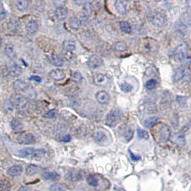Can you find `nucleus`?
<instances>
[{"label":"nucleus","mask_w":191,"mask_h":191,"mask_svg":"<svg viewBox=\"0 0 191 191\" xmlns=\"http://www.w3.org/2000/svg\"><path fill=\"white\" fill-rule=\"evenodd\" d=\"M72 79H73L74 82L79 83L82 80V74L80 73H78V72H74L73 73V75H72Z\"/></svg>","instance_id":"obj_40"},{"label":"nucleus","mask_w":191,"mask_h":191,"mask_svg":"<svg viewBox=\"0 0 191 191\" xmlns=\"http://www.w3.org/2000/svg\"><path fill=\"white\" fill-rule=\"evenodd\" d=\"M158 118L156 117V116H151V117H149L148 118H146L143 122L144 126L147 128H150L152 126H153L156 122H158Z\"/></svg>","instance_id":"obj_28"},{"label":"nucleus","mask_w":191,"mask_h":191,"mask_svg":"<svg viewBox=\"0 0 191 191\" xmlns=\"http://www.w3.org/2000/svg\"><path fill=\"white\" fill-rule=\"evenodd\" d=\"M128 153H129L130 158H131V159L133 160V161L137 162V161H139V160H140L141 158H140V155H136L133 154V153H132L130 150H128Z\"/></svg>","instance_id":"obj_45"},{"label":"nucleus","mask_w":191,"mask_h":191,"mask_svg":"<svg viewBox=\"0 0 191 191\" xmlns=\"http://www.w3.org/2000/svg\"><path fill=\"white\" fill-rule=\"evenodd\" d=\"M97 102L101 104H107L110 101V96L106 91H100L96 94Z\"/></svg>","instance_id":"obj_11"},{"label":"nucleus","mask_w":191,"mask_h":191,"mask_svg":"<svg viewBox=\"0 0 191 191\" xmlns=\"http://www.w3.org/2000/svg\"><path fill=\"white\" fill-rule=\"evenodd\" d=\"M46 152L42 149H36L35 151H34L33 155H32V157L34 158H37V159H39V158H43L44 156H45Z\"/></svg>","instance_id":"obj_39"},{"label":"nucleus","mask_w":191,"mask_h":191,"mask_svg":"<svg viewBox=\"0 0 191 191\" xmlns=\"http://www.w3.org/2000/svg\"><path fill=\"white\" fill-rule=\"evenodd\" d=\"M22 173V167L20 165H13L9 167L7 171V174L11 177H17L20 175Z\"/></svg>","instance_id":"obj_16"},{"label":"nucleus","mask_w":191,"mask_h":191,"mask_svg":"<svg viewBox=\"0 0 191 191\" xmlns=\"http://www.w3.org/2000/svg\"><path fill=\"white\" fill-rule=\"evenodd\" d=\"M87 183L89 184L90 186H97L98 185V181H97V178L91 175H89L87 177Z\"/></svg>","instance_id":"obj_38"},{"label":"nucleus","mask_w":191,"mask_h":191,"mask_svg":"<svg viewBox=\"0 0 191 191\" xmlns=\"http://www.w3.org/2000/svg\"><path fill=\"white\" fill-rule=\"evenodd\" d=\"M148 20L151 24L158 28L165 27L167 22L166 16L160 11H153L149 15Z\"/></svg>","instance_id":"obj_2"},{"label":"nucleus","mask_w":191,"mask_h":191,"mask_svg":"<svg viewBox=\"0 0 191 191\" xmlns=\"http://www.w3.org/2000/svg\"><path fill=\"white\" fill-rule=\"evenodd\" d=\"M11 188L10 183L6 180H0V191H9Z\"/></svg>","instance_id":"obj_35"},{"label":"nucleus","mask_w":191,"mask_h":191,"mask_svg":"<svg viewBox=\"0 0 191 191\" xmlns=\"http://www.w3.org/2000/svg\"><path fill=\"white\" fill-rule=\"evenodd\" d=\"M122 112L120 109H113L108 113L105 118V124L109 127H115L122 120Z\"/></svg>","instance_id":"obj_1"},{"label":"nucleus","mask_w":191,"mask_h":191,"mask_svg":"<svg viewBox=\"0 0 191 191\" xmlns=\"http://www.w3.org/2000/svg\"><path fill=\"white\" fill-rule=\"evenodd\" d=\"M62 47H63L64 50L67 51V52H73L74 50H75L76 45L73 41L66 40L63 42V45H62Z\"/></svg>","instance_id":"obj_27"},{"label":"nucleus","mask_w":191,"mask_h":191,"mask_svg":"<svg viewBox=\"0 0 191 191\" xmlns=\"http://www.w3.org/2000/svg\"><path fill=\"white\" fill-rule=\"evenodd\" d=\"M49 77L55 81H60L63 80L65 77H66V74H65V73L62 69H57L50 71V73H49Z\"/></svg>","instance_id":"obj_10"},{"label":"nucleus","mask_w":191,"mask_h":191,"mask_svg":"<svg viewBox=\"0 0 191 191\" xmlns=\"http://www.w3.org/2000/svg\"><path fill=\"white\" fill-rule=\"evenodd\" d=\"M175 140H176V143H178L179 145H183L184 143H185V140H184L183 136L180 135L178 136H176Z\"/></svg>","instance_id":"obj_44"},{"label":"nucleus","mask_w":191,"mask_h":191,"mask_svg":"<svg viewBox=\"0 0 191 191\" xmlns=\"http://www.w3.org/2000/svg\"><path fill=\"white\" fill-rule=\"evenodd\" d=\"M8 27L10 31H12V32H17L19 30V29H20V23H19V22L17 20H11L10 21H9V24H8Z\"/></svg>","instance_id":"obj_34"},{"label":"nucleus","mask_w":191,"mask_h":191,"mask_svg":"<svg viewBox=\"0 0 191 191\" xmlns=\"http://www.w3.org/2000/svg\"><path fill=\"white\" fill-rule=\"evenodd\" d=\"M188 47L185 44H181L176 47L173 52L174 58L176 61L183 62L187 58Z\"/></svg>","instance_id":"obj_5"},{"label":"nucleus","mask_w":191,"mask_h":191,"mask_svg":"<svg viewBox=\"0 0 191 191\" xmlns=\"http://www.w3.org/2000/svg\"><path fill=\"white\" fill-rule=\"evenodd\" d=\"M40 171L39 166L36 165H29L26 168V174L28 176H33L37 174Z\"/></svg>","instance_id":"obj_23"},{"label":"nucleus","mask_w":191,"mask_h":191,"mask_svg":"<svg viewBox=\"0 0 191 191\" xmlns=\"http://www.w3.org/2000/svg\"><path fill=\"white\" fill-rule=\"evenodd\" d=\"M94 82L100 87H107L109 84V79L105 74L98 73L94 76Z\"/></svg>","instance_id":"obj_8"},{"label":"nucleus","mask_w":191,"mask_h":191,"mask_svg":"<svg viewBox=\"0 0 191 191\" xmlns=\"http://www.w3.org/2000/svg\"><path fill=\"white\" fill-rule=\"evenodd\" d=\"M60 140L62 142H64V143H68V142L71 140V136L69 135H67L66 136L61 137Z\"/></svg>","instance_id":"obj_47"},{"label":"nucleus","mask_w":191,"mask_h":191,"mask_svg":"<svg viewBox=\"0 0 191 191\" xmlns=\"http://www.w3.org/2000/svg\"><path fill=\"white\" fill-rule=\"evenodd\" d=\"M38 29H39V24L37 21L31 20L27 23L26 30L28 33L34 34L38 31Z\"/></svg>","instance_id":"obj_14"},{"label":"nucleus","mask_w":191,"mask_h":191,"mask_svg":"<svg viewBox=\"0 0 191 191\" xmlns=\"http://www.w3.org/2000/svg\"><path fill=\"white\" fill-rule=\"evenodd\" d=\"M120 88L122 92L126 93L131 92L132 90V86L127 82H123L122 84H120Z\"/></svg>","instance_id":"obj_37"},{"label":"nucleus","mask_w":191,"mask_h":191,"mask_svg":"<svg viewBox=\"0 0 191 191\" xmlns=\"http://www.w3.org/2000/svg\"><path fill=\"white\" fill-rule=\"evenodd\" d=\"M113 47H114V50H115L116 52H122L127 50V45L125 42L119 41V42H117L114 45Z\"/></svg>","instance_id":"obj_30"},{"label":"nucleus","mask_w":191,"mask_h":191,"mask_svg":"<svg viewBox=\"0 0 191 191\" xmlns=\"http://www.w3.org/2000/svg\"><path fill=\"white\" fill-rule=\"evenodd\" d=\"M65 178L67 180L72 182H76V181L80 180L81 179L80 173H77V172H69L65 175Z\"/></svg>","instance_id":"obj_24"},{"label":"nucleus","mask_w":191,"mask_h":191,"mask_svg":"<svg viewBox=\"0 0 191 191\" xmlns=\"http://www.w3.org/2000/svg\"><path fill=\"white\" fill-rule=\"evenodd\" d=\"M115 7L116 11L120 15H125L127 12V3L125 1H121V0H118L115 2Z\"/></svg>","instance_id":"obj_13"},{"label":"nucleus","mask_w":191,"mask_h":191,"mask_svg":"<svg viewBox=\"0 0 191 191\" xmlns=\"http://www.w3.org/2000/svg\"><path fill=\"white\" fill-rule=\"evenodd\" d=\"M55 14L56 18H57L58 20L63 21L67 18V15H68V12H67V9L60 7H57V9H56Z\"/></svg>","instance_id":"obj_15"},{"label":"nucleus","mask_w":191,"mask_h":191,"mask_svg":"<svg viewBox=\"0 0 191 191\" xmlns=\"http://www.w3.org/2000/svg\"><path fill=\"white\" fill-rule=\"evenodd\" d=\"M88 22H89V20H88V17H86V16H85V17L82 18V20H81V22H80V23H82V24H83L84 25L87 24Z\"/></svg>","instance_id":"obj_49"},{"label":"nucleus","mask_w":191,"mask_h":191,"mask_svg":"<svg viewBox=\"0 0 191 191\" xmlns=\"http://www.w3.org/2000/svg\"><path fill=\"white\" fill-rule=\"evenodd\" d=\"M56 113H57V110H56V109H51V110L48 111L47 113H45V115H43V117L46 118H53L55 116Z\"/></svg>","instance_id":"obj_42"},{"label":"nucleus","mask_w":191,"mask_h":191,"mask_svg":"<svg viewBox=\"0 0 191 191\" xmlns=\"http://www.w3.org/2000/svg\"><path fill=\"white\" fill-rule=\"evenodd\" d=\"M35 137L29 132L21 134L17 137V141L21 145H32L35 143Z\"/></svg>","instance_id":"obj_6"},{"label":"nucleus","mask_w":191,"mask_h":191,"mask_svg":"<svg viewBox=\"0 0 191 191\" xmlns=\"http://www.w3.org/2000/svg\"><path fill=\"white\" fill-rule=\"evenodd\" d=\"M158 136L159 139L162 143H166L171 137V130L166 125H160L159 131H158Z\"/></svg>","instance_id":"obj_7"},{"label":"nucleus","mask_w":191,"mask_h":191,"mask_svg":"<svg viewBox=\"0 0 191 191\" xmlns=\"http://www.w3.org/2000/svg\"><path fill=\"white\" fill-rule=\"evenodd\" d=\"M29 2L27 0H18L16 2V7L20 11H24L28 8Z\"/></svg>","instance_id":"obj_29"},{"label":"nucleus","mask_w":191,"mask_h":191,"mask_svg":"<svg viewBox=\"0 0 191 191\" xmlns=\"http://www.w3.org/2000/svg\"><path fill=\"white\" fill-rule=\"evenodd\" d=\"M9 101H10L11 104H12L13 108H15L17 109H21V110L26 108L28 104L27 99L20 95H12Z\"/></svg>","instance_id":"obj_3"},{"label":"nucleus","mask_w":191,"mask_h":191,"mask_svg":"<svg viewBox=\"0 0 191 191\" xmlns=\"http://www.w3.org/2000/svg\"><path fill=\"white\" fill-rule=\"evenodd\" d=\"M156 85H157V82H156V80L152 79V80H148V82H146L145 87L148 90H151L154 89V88L156 87Z\"/></svg>","instance_id":"obj_41"},{"label":"nucleus","mask_w":191,"mask_h":191,"mask_svg":"<svg viewBox=\"0 0 191 191\" xmlns=\"http://www.w3.org/2000/svg\"><path fill=\"white\" fill-rule=\"evenodd\" d=\"M137 137L139 139L141 140H148L149 139V135L145 130H144L141 128H137Z\"/></svg>","instance_id":"obj_36"},{"label":"nucleus","mask_w":191,"mask_h":191,"mask_svg":"<svg viewBox=\"0 0 191 191\" xmlns=\"http://www.w3.org/2000/svg\"><path fill=\"white\" fill-rule=\"evenodd\" d=\"M95 140L100 145H108L111 140L110 136L106 131L102 130H98L95 133Z\"/></svg>","instance_id":"obj_4"},{"label":"nucleus","mask_w":191,"mask_h":191,"mask_svg":"<svg viewBox=\"0 0 191 191\" xmlns=\"http://www.w3.org/2000/svg\"><path fill=\"white\" fill-rule=\"evenodd\" d=\"M29 80L35 81V82H41V81H42L41 78L39 76H32L29 78Z\"/></svg>","instance_id":"obj_48"},{"label":"nucleus","mask_w":191,"mask_h":191,"mask_svg":"<svg viewBox=\"0 0 191 191\" xmlns=\"http://www.w3.org/2000/svg\"><path fill=\"white\" fill-rule=\"evenodd\" d=\"M120 27L121 31L125 34H130L132 32V27L127 22L122 21L120 22Z\"/></svg>","instance_id":"obj_31"},{"label":"nucleus","mask_w":191,"mask_h":191,"mask_svg":"<svg viewBox=\"0 0 191 191\" xmlns=\"http://www.w3.org/2000/svg\"><path fill=\"white\" fill-rule=\"evenodd\" d=\"M4 51H5V54L7 56V57L10 60H14L16 58V52L14 47L11 44H7L5 45V48H4Z\"/></svg>","instance_id":"obj_20"},{"label":"nucleus","mask_w":191,"mask_h":191,"mask_svg":"<svg viewBox=\"0 0 191 191\" xmlns=\"http://www.w3.org/2000/svg\"><path fill=\"white\" fill-rule=\"evenodd\" d=\"M7 16V12L3 8L0 9V21H2Z\"/></svg>","instance_id":"obj_46"},{"label":"nucleus","mask_w":191,"mask_h":191,"mask_svg":"<svg viewBox=\"0 0 191 191\" xmlns=\"http://www.w3.org/2000/svg\"><path fill=\"white\" fill-rule=\"evenodd\" d=\"M50 62L51 64L55 65L56 67H61L63 65V60L59 55L56 54H52L50 56Z\"/></svg>","instance_id":"obj_22"},{"label":"nucleus","mask_w":191,"mask_h":191,"mask_svg":"<svg viewBox=\"0 0 191 191\" xmlns=\"http://www.w3.org/2000/svg\"><path fill=\"white\" fill-rule=\"evenodd\" d=\"M10 125L11 129L15 130V131H20L24 127L22 123L20 120H17V119H14V120H11Z\"/></svg>","instance_id":"obj_32"},{"label":"nucleus","mask_w":191,"mask_h":191,"mask_svg":"<svg viewBox=\"0 0 191 191\" xmlns=\"http://www.w3.org/2000/svg\"><path fill=\"white\" fill-rule=\"evenodd\" d=\"M80 21L76 17L71 18L69 21V26L74 31H78L80 28Z\"/></svg>","instance_id":"obj_25"},{"label":"nucleus","mask_w":191,"mask_h":191,"mask_svg":"<svg viewBox=\"0 0 191 191\" xmlns=\"http://www.w3.org/2000/svg\"><path fill=\"white\" fill-rule=\"evenodd\" d=\"M82 9L84 15L86 16V17H89V16L91 15L92 11V4L90 3V2H85V3L83 4Z\"/></svg>","instance_id":"obj_33"},{"label":"nucleus","mask_w":191,"mask_h":191,"mask_svg":"<svg viewBox=\"0 0 191 191\" xmlns=\"http://www.w3.org/2000/svg\"><path fill=\"white\" fill-rule=\"evenodd\" d=\"M44 180L49 181H57L60 178V175L55 171H47L42 175Z\"/></svg>","instance_id":"obj_12"},{"label":"nucleus","mask_w":191,"mask_h":191,"mask_svg":"<svg viewBox=\"0 0 191 191\" xmlns=\"http://www.w3.org/2000/svg\"><path fill=\"white\" fill-rule=\"evenodd\" d=\"M102 62H102L101 57L96 55H92L91 57H90L89 59H88L87 64L90 68L97 69L101 66L102 64Z\"/></svg>","instance_id":"obj_9"},{"label":"nucleus","mask_w":191,"mask_h":191,"mask_svg":"<svg viewBox=\"0 0 191 191\" xmlns=\"http://www.w3.org/2000/svg\"><path fill=\"white\" fill-rule=\"evenodd\" d=\"M36 149L34 148H27L20 150L17 153V155L20 158H27L28 156H32Z\"/></svg>","instance_id":"obj_19"},{"label":"nucleus","mask_w":191,"mask_h":191,"mask_svg":"<svg viewBox=\"0 0 191 191\" xmlns=\"http://www.w3.org/2000/svg\"><path fill=\"white\" fill-rule=\"evenodd\" d=\"M24 94V97L25 98H29V99H34L37 97V92L34 90V88L30 87L29 85L28 87L25 89L24 91L22 92Z\"/></svg>","instance_id":"obj_21"},{"label":"nucleus","mask_w":191,"mask_h":191,"mask_svg":"<svg viewBox=\"0 0 191 191\" xmlns=\"http://www.w3.org/2000/svg\"><path fill=\"white\" fill-rule=\"evenodd\" d=\"M184 75H185V69L183 67H178L174 72L173 80L175 82H179L183 78Z\"/></svg>","instance_id":"obj_18"},{"label":"nucleus","mask_w":191,"mask_h":191,"mask_svg":"<svg viewBox=\"0 0 191 191\" xmlns=\"http://www.w3.org/2000/svg\"><path fill=\"white\" fill-rule=\"evenodd\" d=\"M22 73V69L20 66L17 64H14L13 66L11 67L9 69V74L12 77H17L20 76Z\"/></svg>","instance_id":"obj_26"},{"label":"nucleus","mask_w":191,"mask_h":191,"mask_svg":"<svg viewBox=\"0 0 191 191\" xmlns=\"http://www.w3.org/2000/svg\"><path fill=\"white\" fill-rule=\"evenodd\" d=\"M12 86H13L14 90H16V91L22 92L25 89H26L28 86H29V85H28L27 82H24V81L18 80H16L15 82H14Z\"/></svg>","instance_id":"obj_17"},{"label":"nucleus","mask_w":191,"mask_h":191,"mask_svg":"<svg viewBox=\"0 0 191 191\" xmlns=\"http://www.w3.org/2000/svg\"><path fill=\"white\" fill-rule=\"evenodd\" d=\"M50 191H64L63 188H62L60 185H59V184H54V185H51L50 187Z\"/></svg>","instance_id":"obj_43"}]
</instances>
